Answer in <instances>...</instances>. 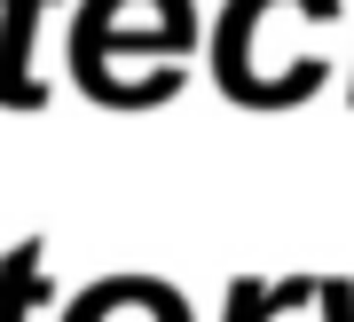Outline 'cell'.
Segmentation results:
<instances>
[{
  "mask_svg": "<svg viewBox=\"0 0 354 322\" xmlns=\"http://www.w3.org/2000/svg\"><path fill=\"white\" fill-rule=\"evenodd\" d=\"M39 16L48 0H0V111H48V87L32 79Z\"/></svg>",
  "mask_w": 354,
  "mask_h": 322,
  "instance_id": "1",
  "label": "cell"
},
{
  "mask_svg": "<svg viewBox=\"0 0 354 322\" xmlns=\"http://www.w3.org/2000/svg\"><path fill=\"white\" fill-rule=\"evenodd\" d=\"M71 322H189V307L158 283H102V291L79 299Z\"/></svg>",
  "mask_w": 354,
  "mask_h": 322,
  "instance_id": "2",
  "label": "cell"
},
{
  "mask_svg": "<svg viewBox=\"0 0 354 322\" xmlns=\"http://www.w3.org/2000/svg\"><path fill=\"white\" fill-rule=\"evenodd\" d=\"M39 236H24V244L0 260V322H32L39 307H48V267H39Z\"/></svg>",
  "mask_w": 354,
  "mask_h": 322,
  "instance_id": "3",
  "label": "cell"
},
{
  "mask_svg": "<svg viewBox=\"0 0 354 322\" xmlns=\"http://www.w3.org/2000/svg\"><path fill=\"white\" fill-rule=\"evenodd\" d=\"M315 283L307 275H291V283H260V275H236L228 283V322H276L283 307H307Z\"/></svg>",
  "mask_w": 354,
  "mask_h": 322,
  "instance_id": "4",
  "label": "cell"
},
{
  "mask_svg": "<svg viewBox=\"0 0 354 322\" xmlns=\"http://www.w3.org/2000/svg\"><path fill=\"white\" fill-rule=\"evenodd\" d=\"M315 299H323V322H354V283H315Z\"/></svg>",
  "mask_w": 354,
  "mask_h": 322,
  "instance_id": "5",
  "label": "cell"
}]
</instances>
